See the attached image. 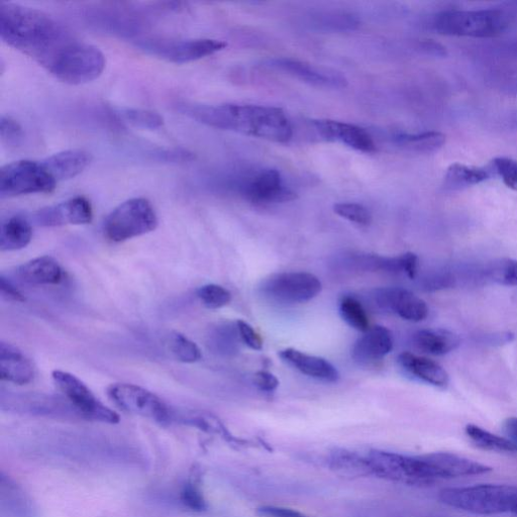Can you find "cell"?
<instances>
[{"label":"cell","instance_id":"cell-15","mask_svg":"<svg viewBox=\"0 0 517 517\" xmlns=\"http://www.w3.org/2000/svg\"><path fill=\"white\" fill-rule=\"evenodd\" d=\"M35 220L39 226L48 228L68 225L83 226L92 222L93 209L87 198L75 196L40 210L36 213Z\"/></svg>","mask_w":517,"mask_h":517},{"label":"cell","instance_id":"cell-13","mask_svg":"<svg viewBox=\"0 0 517 517\" xmlns=\"http://www.w3.org/2000/svg\"><path fill=\"white\" fill-rule=\"evenodd\" d=\"M372 300L382 312L412 323L425 321L430 312L425 300L401 287L378 288L373 291Z\"/></svg>","mask_w":517,"mask_h":517},{"label":"cell","instance_id":"cell-27","mask_svg":"<svg viewBox=\"0 0 517 517\" xmlns=\"http://www.w3.org/2000/svg\"><path fill=\"white\" fill-rule=\"evenodd\" d=\"M33 239L31 223L22 216H15L2 225L0 230V251H19L30 245Z\"/></svg>","mask_w":517,"mask_h":517},{"label":"cell","instance_id":"cell-19","mask_svg":"<svg viewBox=\"0 0 517 517\" xmlns=\"http://www.w3.org/2000/svg\"><path fill=\"white\" fill-rule=\"evenodd\" d=\"M36 376L32 361L12 344L0 343V378L16 385H27Z\"/></svg>","mask_w":517,"mask_h":517},{"label":"cell","instance_id":"cell-32","mask_svg":"<svg viewBox=\"0 0 517 517\" xmlns=\"http://www.w3.org/2000/svg\"><path fill=\"white\" fill-rule=\"evenodd\" d=\"M167 344L172 355L182 363H196L202 357L199 347L178 332H173L169 335Z\"/></svg>","mask_w":517,"mask_h":517},{"label":"cell","instance_id":"cell-22","mask_svg":"<svg viewBox=\"0 0 517 517\" xmlns=\"http://www.w3.org/2000/svg\"><path fill=\"white\" fill-rule=\"evenodd\" d=\"M91 160L88 152L73 149L56 153L43 160V163L59 183L81 174L89 166Z\"/></svg>","mask_w":517,"mask_h":517},{"label":"cell","instance_id":"cell-3","mask_svg":"<svg viewBox=\"0 0 517 517\" xmlns=\"http://www.w3.org/2000/svg\"><path fill=\"white\" fill-rule=\"evenodd\" d=\"M439 499L447 506L478 515H517V486L482 484L446 488Z\"/></svg>","mask_w":517,"mask_h":517},{"label":"cell","instance_id":"cell-26","mask_svg":"<svg viewBox=\"0 0 517 517\" xmlns=\"http://www.w3.org/2000/svg\"><path fill=\"white\" fill-rule=\"evenodd\" d=\"M412 341L419 350L434 356L447 355L460 346L459 337L447 330H421Z\"/></svg>","mask_w":517,"mask_h":517},{"label":"cell","instance_id":"cell-30","mask_svg":"<svg viewBox=\"0 0 517 517\" xmlns=\"http://www.w3.org/2000/svg\"><path fill=\"white\" fill-rule=\"evenodd\" d=\"M465 433L479 449L496 453H517V448L506 438L494 435L475 425H468Z\"/></svg>","mask_w":517,"mask_h":517},{"label":"cell","instance_id":"cell-41","mask_svg":"<svg viewBox=\"0 0 517 517\" xmlns=\"http://www.w3.org/2000/svg\"><path fill=\"white\" fill-rule=\"evenodd\" d=\"M237 328L240 338L245 345L254 351H261L263 349V340L251 325L244 321H238Z\"/></svg>","mask_w":517,"mask_h":517},{"label":"cell","instance_id":"cell-24","mask_svg":"<svg viewBox=\"0 0 517 517\" xmlns=\"http://www.w3.org/2000/svg\"><path fill=\"white\" fill-rule=\"evenodd\" d=\"M341 266L349 271L386 272L390 274H404L403 256L384 257L367 253L345 254L340 260Z\"/></svg>","mask_w":517,"mask_h":517},{"label":"cell","instance_id":"cell-1","mask_svg":"<svg viewBox=\"0 0 517 517\" xmlns=\"http://www.w3.org/2000/svg\"><path fill=\"white\" fill-rule=\"evenodd\" d=\"M0 38L46 69L76 39L48 14L18 4H0Z\"/></svg>","mask_w":517,"mask_h":517},{"label":"cell","instance_id":"cell-40","mask_svg":"<svg viewBox=\"0 0 517 517\" xmlns=\"http://www.w3.org/2000/svg\"><path fill=\"white\" fill-rule=\"evenodd\" d=\"M181 500L183 504L192 511H203L206 508V502L199 489L188 484L184 487L181 493Z\"/></svg>","mask_w":517,"mask_h":517},{"label":"cell","instance_id":"cell-31","mask_svg":"<svg viewBox=\"0 0 517 517\" xmlns=\"http://www.w3.org/2000/svg\"><path fill=\"white\" fill-rule=\"evenodd\" d=\"M340 315L344 322L359 332L370 329L369 317L363 304L352 295H344L339 302Z\"/></svg>","mask_w":517,"mask_h":517},{"label":"cell","instance_id":"cell-34","mask_svg":"<svg viewBox=\"0 0 517 517\" xmlns=\"http://www.w3.org/2000/svg\"><path fill=\"white\" fill-rule=\"evenodd\" d=\"M490 279L500 285L517 287V261L503 258L494 261L488 268Z\"/></svg>","mask_w":517,"mask_h":517},{"label":"cell","instance_id":"cell-11","mask_svg":"<svg viewBox=\"0 0 517 517\" xmlns=\"http://www.w3.org/2000/svg\"><path fill=\"white\" fill-rule=\"evenodd\" d=\"M261 292L280 303H304L317 297L323 289L318 276L308 272L276 273L266 278Z\"/></svg>","mask_w":517,"mask_h":517},{"label":"cell","instance_id":"cell-4","mask_svg":"<svg viewBox=\"0 0 517 517\" xmlns=\"http://www.w3.org/2000/svg\"><path fill=\"white\" fill-rule=\"evenodd\" d=\"M433 26L445 36L486 39L502 35L509 27V18L498 10L446 11L434 18Z\"/></svg>","mask_w":517,"mask_h":517},{"label":"cell","instance_id":"cell-20","mask_svg":"<svg viewBox=\"0 0 517 517\" xmlns=\"http://www.w3.org/2000/svg\"><path fill=\"white\" fill-rule=\"evenodd\" d=\"M393 349L391 332L382 326L370 328L355 343L352 356L361 365H368L382 360Z\"/></svg>","mask_w":517,"mask_h":517},{"label":"cell","instance_id":"cell-17","mask_svg":"<svg viewBox=\"0 0 517 517\" xmlns=\"http://www.w3.org/2000/svg\"><path fill=\"white\" fill-rule=\"evenodd\" d=\"M435 479H452L484 475L492 471L486 465L451 453H433L423 456Z\"/></svg>","mask_w":517,"mask_h":517},{"label":"cell","instance_id":"cell-23","mask_svg":"<svg viewBox=\"0 0 517 517\" xmlns=\"http://www.w3.org/2000/svg\"><path fill=\"white\" fill-rule=\"evenodd\" d=\"M17 276L31 285H58L64 278V271L54 258L43 256L20 266Z\"/></svg>","mask_w":517,"mask_h":517},{"label":"cell","instance_id":"cell-38","mask_svg":"<svg viewBox=\"0 0 517 517\" xmlns=\"http://www.w3.org/2000/svg\"><path fill=\"white\" fill-rule=\"evenodd\" d=\"M491 169L497 174L503 183L511 190L517 192V161L498 157L492 161Z\"/></svg>","mask_w":517,"mask_h":517},{"label":"cell","instance_id":"cell-39","mask_svg":"<svg viewBox=\"0 0 517 517\" xmlns=\"http://www.w3.org/2000/svg\"><path fill=\"white\" fill-rule=\"evenodd\" d=\"M237 336L238 328L222 326L212 335V345H214L221 353L233 354L237 352Z\"/></svg>","mask_w":517,"mask_h":517},{"label":"cell","instance_id":"cell-25","mask_svg":"<svg viewBox=\"0 0 517 517\" xmlns=\"http://www.w3.org/2000/svg\"><path fill=\"white\" fill-rule=\"evenodd\" d=\"M400 365L411 375L436 387L448 386V372L437 362L422 356L404 352L398 357Z\"/></svg>","mask_w":517,"mask_h":517},{"label":"cell","instance_id":"cell-14","mask_svg":"<svg viewBox=\"0 0 517 517\" xmlns=\"http://www.w3.org/2000/svg\"><path fill=\"white\" fill-rule=\"evenodd\" d=\"M265 66L319 88L342 89L348 86V79L343 73L304 61L275 58L268 60Z\"/></svg>","mask_w":517,"mask_h":517},{"label":"cell","instance_id":"cell-44","mask_svg":"<svg viewBox=\"0 0 517 517\" xmlns=\"http://www.w3.org/2000/svg\"><path fill=\"white\" fill-rule=\"evenodd\" d=\"M254 382L260 390L266 392H272L279 386L278 378L268 371H258L254 375Z\"/></svg>","mask_w":517,"mask_h":517},{"label":"cell","instance_id":"cell-47","mask_svg":"<svg viewBox=\"0 0 517 517\" xmlns=\"http://www.w3.org/2000/svg\"><path fill=\"white\" fill-rule=\"evenodd\" d=\"M421 48L430 55L445 57L447 56L446 48L441 44L432 40H427L421 43Z\"/></svg>","mask_w":517,"mask_h":517},{"label":"cell","instance_id":"cell-33","mask_svg":"<svg viewBox=\"0 0 517 517\" xmlns=\"http://www.w3.org/2000/svg\"><path fill=\"white\" fill-rule=\"evenodd\" d=\"M118 115L126 123L144 130H158L164 126L163 117L150 110L121 109Z\"/></svg>","mask_w":517,"mask_h":517},{"label":"cell","instance_id":"cell-8","mask_svg":"<svg viewBox=\"0 0 517 517\" xmlns=\"http://www.w3.org/2000/svg\"><path fill=\"white\" fill-rule=\"evenodd\" d=\"M365 458L369 475L406 485L426 486L436 482L423 456L373 451Z\"/></svg>","mask_w":517,"mask_h":517},{"label":"cell","instance_id":"cell-45","mask_svg":"<svg viewBox=\"0 0 517 517\" xmlns=\"http://www.w3.org/2000/svg\"><path fill=\"white\" fill-rule=\"evenodd\" d=\"M258 514L261 517H306L300 512L279 506H262L258 508Z\"/></svg>","mask_w":517,"mask_h":517},{"label":"cell","instance_id":"cell-21","mask_svg":"<svg viewBox=\"0 0 517 517\" xmlns=\"http://www.w3.org/2000/svg\"><path fill=\"white\" fill-rule=\"evenodd\" d=\"M280 357L302 374L325 382H337L340 373L328 360L308 355L298 350L288 348L280 352Z\"/></svg>","mask_w":517,"mask_h":517},{"label":"cell","instance_id":"cell-46","mask_svg":"<svg viewBox=\"0 0 517 517\" xmlns=\"http://www.w3.org/2000/svg\"><path fill=\"white\" fill-rule=\"evenodd\" d=\"M505 438L517 448V418H509L503 424Z\"/></svg>","mask_w":517,"mask_h":517},{"label":"cell","instance_id":"cell-6","mask_svg":"<svg viewBox=\"0 0 517 517\" xmlns=\"http://www.w3.org/2000/svg\"><path fill=\"white\" fill-rule=\"evenodd\" d=\"M158 225L153 204L137 197L120 204L107 218L103 231L110 241L123 243L155 231Z\"/></svg>","mask_w":517,"mask_h":517},{"label":"cell","instance_id":"cell-29","mask_svg":"<svg viewBox=\"0 0 517 517\" xmlns=\"http://www.w3.org/2000/svg\"><path fill=\"white\" fill-rule=\"evenodd\" d=\"M446 136L440 132L421 134H401L394 138V143L401 149L419 154H431L441 150L446 144Z\"/></svg>","mask_w":517,"mask_h":517},{"label":"cell","instance_id":"cell-28","mask_svg":"<svg viewBox=\"0 0 517 517\" xmlns=\"http://www.w3.org/2000/svg\"><path fill=\"white\" fill-rule=\"evenodd\" d=\"M491 172V168L454 163L447 169L444 186L448 190L466 189L487 181Z\"/></svg>","mask_w":517,"mask_h":517},{"label":"cell","instance_id":"cell-7","mask_svg":"<svg viewBox=\"0 0 517 517\" xmlns=\"http://www.w3.org/2000/svg\"><path fill=\"white\" fill-rule=\"evenodd\" d=\"M58 181L43 161L20 160L0 170V197L13 198L31 194H49Z\"/></svg>","mask_w":517,"mask_h":517},{"label":"cell","instance_id":"cell-36","mask_svg":"<svg viewBox=\"0 0 517 517\" xmlns=\"http://www.w3.org/2000/svg\"><path fill=\"white\" fill-rule=\"evenodd\" d=\"M334 212L341 218L359 226H369L372 215L364 205L353 202L337 203Z\"/></svg>","mask_w":517,"mask_h":517},{"label":"cell","instance_id":"cell-37","mask_svg":"<svg viewBox=\"0 0 517 517\" xmlns=\"http://www.w3.org/2000/svg\"><path fill=\"white\" fill-rule=\"evenodd\" d=\"M0 138L7 146L19 147L25 138L24 128L12 117L3 116L0 119Z\"/></svg>","mask_w":517,"mask_h":517},{"label":"cell","instance_id":"cell-48","mask_svg":"<svg viewBox=\"0 0 517 517\" xmlns=\"http://www.w3.org/2000/svg\"><path fill=\"white\" fill-rule=\"evenodd\" d=\"M514 89H515V90H516V92H517V80L515 81V87H514Z\"/></svg>","mask_w":517,"mask_h":517},{"label":"cell","instance_id":"cell-10","mask_svg":"<svg viewBox=\"0 0 517 517\" xmlns=\"http://www.w3.org/2000/svg\"><path fill=\"white\" fill-rule=\"evenodd\" d=\"M52 378L66 399L87 420L115 425L120 423L118 413L103 404L93 392L75 375L55 370Z\"/></svg>","mask_w":517,"mask_h":517},{"label":"cell","instance_id":"cell-35","mask_svg":"<svg viewBox=\"0 0 517 517\" xmlns=\"http://www.w3.org/2000/svg\"><path fill=\"white\" fill-rule=\"evenodd\" d=\"M201 303L210 309H220L232 301L231 292L218 284H206L197 290Z\"/></svg>","mask_w":517,"mask_h":517},{"label":"cell","instance_id":"cell-9","mask_svg":"<svg viewBox=\"0 0 517 517\" xmlns=\"http://www.w3.org/2000/svg\"><path fill=\"white\" fill-rule=\"evenodd\" d=\"M114 403L131 415L169 424L176 419L174 411L156 394L129 383H115L108 388Z\"/></svg>","mask_w":517,"mask_h":517},{"label":"cell","instance_id":"cell-12","mask_svg":"<svg viewBox=\"0 0 517 517\" xmlns=\"http://www.w3.org/2000/svg\"><path fill=\"white\" fill-rule=\"evenodd\" d=\"M228 44L214 39L144 41L140 47L152 55L175 64H185L212 56Z\"/></svg>","mask_w":517,"mask_h":517},{"label":"cell","instance_id":"cell-2","mask_svg":"<svg viewBox=\"0 0 517 517\" xmlns=\"http://www.w3.org/2000/svg\"><path fill=\"white\" fill-rule=\"evenodd\" d=\"M181 112L202 125L269 142L283 144L293 136L290 121L278 108L227 103L218 106L183 105Z\"/></svg>","mask_w":517,"mask_h":517},{"label":"cell","instance_id":"cell-5","mask_svg":"<svg viewBox=\"0 0 517 517\" xmlns=\"http://www.w3.org/2000/svg\"><path fill=\"white\" fill-rule=\"evenodd\" d=\"M106 66V56L97 47L75 40L47 70L66 84L82 85L97 79Z\"/></svg>","mask_w":517,"mask_h":517},{"label":"cell","instance_id":"cell-43","mask_svg":"<svg viewBox=\"0 0 517 517\" xmlns=\"http://www.w3.org/2000/svg\"><path fill=\"white\" fill-rule=\"evenodd\" d=\"M0 293L4 299L12 302H25L23 293L4 275L0 276Z\"/></svg>","mask_w":517,"mask_h":517},{"label":"cell","instance_id":"cell-42","mask_svg":"<svg viewBox=\"0 0 517 517\" xmlns=\"http://www.w3.org/2000/svg\"><path fill=\"white\" fill-rule=\"evenodd\" d=\"M321 25L326 28H332L334 30H354L358 27V21L351 15H328L326 17H322Z\"/></svg>","mask_w":517,"mask_h":517},{"label":"cell","instance_id":"cell-16","mask_svg":"<svg viewBox=\"0 0 517 517\" xmlns=\"http://www.w3.org/2000/svg\"><path fill=\"white\" fill-rule=\"evenodd\" d=\"M246 199L257 204L284 203L295 200L297 194L285 186L280 172L267 169L243 187Z\"/></svg>","mask_w":517,"mask_h":517},{"label":"cell","instance_id":"cell-18","mask_svg":"<svg viewBox=\"0 0 517 517\" xmlns=\"http://www.w3.org/2000/svg\"><path fill=\"white\" fill-rule=\"evenodd\" d=\"M320 136L330 142H340L363 153H374L376 145L364 129L337 121L320 120L313 122Z\"/></svg>","mask_w":517,"mask_h":517}]
</instances>
